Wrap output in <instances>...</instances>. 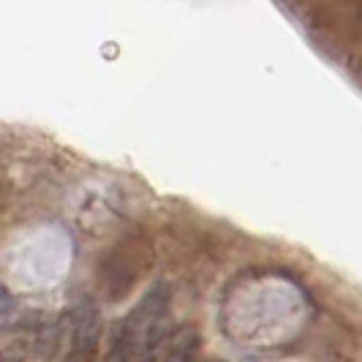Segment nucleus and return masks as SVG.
Instances as JSON below:
<instances>
[{
  "label": "nucleus",
  "instance_id": "obj_3",
  "mask_svg": "<svg viewBox=\"0 0 362 362\" xmlns=\"http://www.w3.org/2000/svg\"><path fill=\"white\" fill-rule=\"evenodd\" d=\"M101 310L90 297H82L71 310H69V332H71V346H69V362H93L98 354L101 344Z\"/></svg>",
  "mask_w": 362,
  "mask_h": 362
},
{
  "label": "nucleus",
  "instance_id": "obj_4",
  "mask_svg": "<svg viewBox=\"0 0 362 362\" xmlns=\"http://www.w3.org/2000/svg\"><path fill=\"white\" fill-rule=\"evenodd\" d=\"M213 362H221V360H213Z\"/></svg>",
  "mask_w": 362,
  "mask_h": 362
},
{
  "label": "nucleus",
  "instance_id": "obj_1",
  "mask_svg": "<svg viewBox=\"0 0 362 362\" xmlns=\"http://www.w3.org/2000/svg\"><path fill=\"white\" fill-rule=\"evenodd\" d=\"M169 303H172V286L166 281L153 284L142 294V300L128 310L123 319H117L112 325L107 362H136L147 335L169 319Z\"/></svg>",
  "mask_w": 362,
  "mask_h": 362
},
{
  "label": "nucleus",
  "instance_id": "obj_2",
  "mask_svg": "<svg viewBox=\"0 0 362 362\" xmlns=\"http://www.w3.org/2000/svg\"><path fill=\"white\" fill-rule=\"evenodd\" d=\"M150 264V248L142 240H126L115 245L101 262V286L109 300H123Z\"/></svg>",
  "mask_w": 362,
  "mask_h": 362
}]
</instances>
